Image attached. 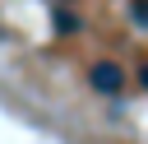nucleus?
Returning a JSON list of instances; mask_svg holds the SVG:
<instances>
[{
	"instance_id": "f03ea898",
	"label": "nucleus",
	"mask_w": 148,
	"mask_h": 144,
	"mask_svg": "<svg viewBox=\"0 0 148 144\" xmlns=\"http://www.w3.org/2000/svg\"><path fill=\"white\" fill-rule=\"evenodd\" d=\"M134 19H139V23H148V0H134Z\"/></svg>"
},
{
	"instance_id": "7ed1b4c3",
	"label": "nucleus",
	"mask_w": 148,
	"mask_h": 144,
	"mask_svg": "<svg viewBox=\"0 0 148 144\" xmlns=\"http://www.w3.org/2000/svg\"><path fill=\"white\" fill-rule=\"evenodd\" d=\"M139 79H143V88H148V65H143V70H139Z\"/></svg>"
},
{
	"instance_id": "f257e3e1",
	"label": "nucleus",
	"mask_w": 148,
	"mask_h": 144,
	"mask_svg": "<svg viewBox=\"0 0 148 144\" xmlns=\"http://www.w3.org/2000/svg\"><path fill=\"white\" fill-rule=\"evenodd\" d=\"M88 84H92L97 93H120V88H125V74H120L111 60H97V65L88 70Z\"/></svg>"
}]
</instances>
